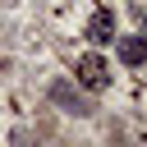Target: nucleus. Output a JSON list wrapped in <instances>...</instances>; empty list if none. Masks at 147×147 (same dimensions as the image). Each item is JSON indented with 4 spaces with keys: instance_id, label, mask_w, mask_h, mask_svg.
I'll list each match as a JSON object with an SVG mask.
<instances>
[{
    "instance_id": "1",
    "label": "nucleus",
    "mask_w": 147,
    "mask_h": 147,
    "mask_svg": "<svg viewBox=\"0 0 147 147\" xmlns=\"http://www.w3.org/2000/svg\"><path fill=\"white\" fill-rule=\"evenodd\" d=\"M78 83L87 87V92H101V87H110V64L96 55V51H87V55H78Z\"/></svg>"
},
{
    "instance_id": "2",
    "label": "nucleus",
    "mask_w": 147,
    "mask_h": 147,
    "mask_svg": "<svg viewBox=\"0 0 147 147\" xmlns=\"http://www.w3.org/2000/svg\"><path fill=\"white\" fill-rule=\"evenodd\" d=\"M110 37H115V14H110V9H96V14H92V23H87V41L106 46Z\"/></svg>"
},
{
    "instance_id": "3",
    "label": "nucleus",
    "mask_w": 147,
    "mask_h": 147,
    "mask_svg": "<svg viewBox=\"0 0 147 147\" xmlns=\"http://www.w3.org/2000/svg\"><path fill=\"white\" fill-rule=\"evenodd\" d=\"M119 60L138 69V64L147 60V46H142V37H119Z\"/></svg>"
}]
</instances>
